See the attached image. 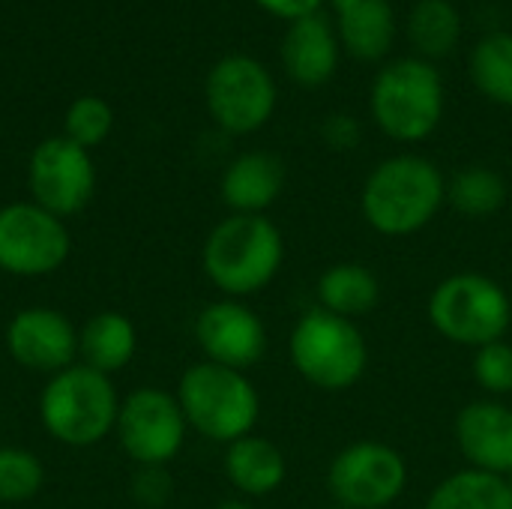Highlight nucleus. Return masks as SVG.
<instances>
[{
  "label": "nucleus",
  "mask_w": 512,
  "mask_h": 509,
  "mask_svg": "<svg viewBox=\"0 0 512 509\" xmlns=\"http://www.w3.org/2000/svg\"><path fill=\"white\" fill-rule=\"evenodd\" d=\"M447 204L441 168L414 153L390 156L372 168L360 192V213L381 237H411L435 222Z\"/></svg>",
  "instance_id": "1"
},
{
  "label": "nucleus",
  "mask_w": 512,
  "mask_h": 509,
  "mask_svg": "<svg viewBox=\"0 0 512 509\" xmlns=\"http://www.w3.org/2000/svg\"><path fill=\"white\" fill-rule=\"evenodd\" d=\"M285 240L264 213H231L204 240L201 267L231 300L264 291L282 270Z\"/></svg>",
  "instance_id": "2"
},
{
  "label": "nucleus",
  "mask_w": 512,
  "mask_h": 509,
  "mask_svg": "<svg viewBox=\"0 0 512 509\" xmlns=\"http://www.w3.org/2000/svg\"><path fill=\"white\" fill-rule=\"evenodd\" d=\"M177 402L189 429L225 447L252 435L261 417V396L246 372L210 360L183 372L177 384Z\"/></svg>",
  "instance_id": "3"
},
{
  "label": "nucleus",
  "mask_w": 512,
  "mask_h": 509,
  "mask_svg": "<svg viewBox=\"0 0 512 509\" xmlns=\"http://www.w3.org/2000/svg\"><path fill=\"white\" fill-rule=\"evenodd\" d=\"M294 372L321 393H345L357 387L369 369V342L357 321L327 309H309L288 336Z\"/></svg>",
  "instance_id": "4"
},
{
  "label": "nucleus",
  "mask_w": 512,
  "mask_h": 509,
  "mask_svg": "<svg viewBox=\"0 0 512 509\" xmlns=\"http://www.w3.org/2000/svg\"><path fill=\"white\" fill-rule=\"evenodd\" d=\"M120 399L108 375L75 363L45 384L39 417L45 432L66 447H93L117 429Z\"/></svg>",
  "instance_id": "5"
},
{
  "label": "nucleus",
  "mask_w": 512,
  "mask_h": 509,
  "mask_svg": "<svg viewBox=\"0 0 512 509\" xmlns=\"http://www.w3.org/2000/svg\"><path fill=\"white\" fill-rule=\"evenodd\" d=\"M435 333L462 348H483L501 342L512 324L507 288L486 273H453L441 279L426 303Z\"/></svg>",
  "instance_id": "6"
},
{
  "label": "nucleus",
  "mask_w": 512,
  "mask_h": 509,
  "mask_svg": "<svg viewBox=\"0 0 512 509\" xmlns=\"http://www.w3.org/2000/svg\"><path fill=\"white\" fill-rule=\"evenodd\" d=\"M369 108L378 129L393 141H426L444 117V78L423 57L393 60L378 72Z\"/></svg>",
  "instance_id": "7"
},
{
  "label": "nucleus",
  "mask_w": 512,
  "mask_h": 509,
  "mask_svg": "<svg viewBox=\"0 0 512 509\" xmlns=\"http://www.w3.org/2000/svg\"><path fill=\"white\" fill-rule=\"evenodd\" d=\"M327 489L336 507L387 509L408 489V462L390 444L354 441L333 456Z\"/></svg>",
  "instance_id": "8"
},
{
  "label": "nucleus",
  "mask_w": 512,
  "mask_h": 509,
  "mask_svg": "<svg viewBox=\"0 0 512 509\" xmlns=\"http://www.w3.org/2000/svg\"><path fill=\"white\" fill-rule=\"evenodd\" d=\"M72 252L69 228L60 216L33 201L0 207V270L18 279L57 273Z\"/></svg>",
  "instance_id": "9"
},
{
  "label": "nucleus",
  "mask_w": 512,
  "mask_h": 509,
  "mask_svg": "<svg viewBox=\"0 0 512 509\" xmlns=\"http://www.w3.org/2000/svg\"><path fill=\"white\" fill-rule=\"evenodd\" d=\"M114 432L132 462L141 468H165L183 450L189 423L177 396L159 387H141L120 402Z\"/></svg>",
  "instance_id": "10"
},
{
  "label": "nucleus",
  "mask_w": 512,
  "mask_h": 509,
  "mask_svg": "<svg viewBox=\"0 0 512 509\" xmlns=\"http://www.w3.org/2000/svg\"><path fill=\"white\" fill-rule=\"evenodd\" d=\"M207 108L225 132L249 135L273 117L276 84L255 57H222L207 75Z\"/></svg>",
  "instance_id": "11"
},
{
  "label": "nucleus",
  "mask_w": 512,
  "mask_h": 509,
  "mask_svg": "<svg viewBox=\"0 0 512 509\" xmlns=\"http://www.w3.org/2000/svg\"><path fill=\"white\" fill-rule=\"evenodd\" d=\"M30 195L42 210L66 219L87 207L96 186V168L84 147L63 138L42 141L30 156Z\"/></svg>",
  "instance_id": "12"
},
{
  "label": "nucleus",
  "mask_w": 512,
  "mask_h": 509,
  "mask_svg": "<svg viewBox=\"0 0 512 509\" xmlns=\"http://www.w3.org/2000/svg\"><path fill=\"white\" fill-rule=\"evenodd\" d=\"M198 348L210 363L246 372L252 369L267 351V330L264 321L240 300H216L201 309L195 321Z\"/></svg>",
  "instance_id": "13"
},
{
  "label": "nucleus",
  "mask_w": 512,
  "mask_h": 509,
  "mask_svg": "<svg viewBox=\"0 0 512 509\" xmlns=\"http://www.w3.org/2000/svg\"><path fill=\"white\" fill-rule=\"evenodd\" d=\"M6 348L18 366L42 375H57L75 366L78 330L63 312L48 306H30L12 315L6 327Z\"/></svg>",
  "instance_id": "14"
},
{
  "label": "nucleus",
  "mask_w": 512,
  "mask_h": 509,
  "mask_svg": "<svg viewBox=\"0 0 512 509\" xmlns=\"http://www.w3.org/2000/svg\"><path fill=\"white\" fill-rule=\"evenodd\" d=\"M456 444L468 468L498 477L512 474V408L498 399H480L456 414Z\"/></svg>",
  "instance_id": "15"
},
{
  "label": "nucleus",
  "mask_w": 512,
  "mask_h": 509,
  "mask_svg": "<svg viewBox=\"0 0 512 509\" xmlns=\"http://www.w3.org/2000/svg\"><path fill=\"white\" fill-rule=\"evenodd\" d=\"M282 63L291 81L300 87H321L333 78L339 66V36L333 24L315 12L291 21L282 42Z\"/></svg>",
  "instance_id": "16"
},
{
  "label": "nucleus",
  "mask_w": 512,
  "mask_h": 509,
  "mask_svg": "<svg viewBox=\"0 0 512 509\" xmlns=\"http://www.w3.org/2000/svg\"><path fill=\"white\" fill-rule=\"evenodd\" d=\"M285 189V165L267 150L240 153L222 174V201L231 213H264Z\"/></svg>",
  "instance_id": "17"
},
{
  "label": "nucleus",
  "mask_w": 512,
  "mask_h": 509,
  "mask_svg": "<svg viewBox=\"0 0 512 509\" xmlns=\"http://www.w3.org/2000/svg\"><path fill=\"white\" fill-rule=\"evenodd\" d=\"M336 36L357 60H381L396 36V15L390 0H333Z\"/></svg>",
  "instance_id": "18"
},
{
  "label": "nucleus",
  "mask_w": 512,
  "mask_h": 509,
  "mask_svg": "<svg viewBox=\"0 0 512 509\" xmlns=\"http://www.w3.org/2000/svg\"><path fill=\"white\" fill-rule=\"evenodd\" d=\"M225 477L240 495L267 498L285 483L288 465H285L282 450L273 441L252 432V435L228 444V450H225Z\"/></svg>",
  "instance_id": "19"
},
{
  "label": "nucleus",
  "mask_w": 512,
  "mask_h": 509,
  "mask_svg": "<svg viewBox=\"0 0 512 509\" xmlns=\"http://www.w3.org/2000/svg\"><path fill=\"white\" fill-rule=\"evenodd\" d=\"M138 351L135 324L120 312H99L78 330V357L102 375H114L132 363Z\"/></svg>",
  "instance_id": "20"
},
{
  "label": "nucleus",
  "mask_w": 512,
  "mask_h": 509,
  "mask_svg": "<svg viewBox=\"0 0 512 509\" xmlns=\"http://www.w3.org/2000/svg\"><path fill=\"white\" fill-rule=\"evenodd\" d=\"M315 297H318V306L339 315V318H348V321H357L363 315H369L378 300H381V282L378 276L360 264V261H339V264H330L318 285H315Z\"/></svg>",
  "instance_id": "21"
},
{
  "label": "nucleus",
  "mask_w": 512,
  "mask_h": 509,
  "mask_svg": "<svg viewBox=\"0 0 512 509\" xmlns=\"http://www.w3.org/2000/svg\"><path fill=\"white\" fill-rule=\"evenodd\" d=\"M423 509H512L510 480L480 468H462L432 489Z\"/></svg>",
  "instance_id": "22"
},
{
  "label": "nucleus",
  "mask_w": 512,
  "mask_h": 509,
  "mask_svg": "<svg viewBox=\"0 0 512 509\" xmlns=\"http://www.w3.org/2000/svg\"><path fill=\"white\" fill-rule=\"evenodd\" d=\"M447 204L465 219H489L507 204V180L489 165H468L447 180Z\"/></svg>",
  "instance_id": "23"
},
{
  "label": "nucleus",
  "mask_w": 512,
  "mask_h": 509,
  "mask_svg": "<svg viewBox=\"0 0 512 509\" xmlns=\"http://www.w3.org/2000/svg\"><path fill=\"white\" fill-rule=\"evenodd\" d=\"M462 18L450 0H420L408 15V39L423 57H444L459 45Z\"/></svg>",
  "instance_id": "24"
},
{
  "label": "nucleus",
  "mask_w": 512,
  "mask_h": 509,
  "mask_svg": "<svg viewBox=\"0 0 512 509\" xmlns=\"http://www.w3.org/2000/svg\"><path fill=\"white\" fill-rule=\"evenodd\" d=\"M471 78L483 96L512 105V33H489L471 54Z\"/></svg>",
  "instance_id": "25"
},
{
  "label": "nucleus",
  "mask_w": 512,
  "mask_h": 509,
  "mask_svg": "<svg viewBox=\"0 0 512 509\" xmlns=\"http://www.w3.org/2000/svg\"><path fill=\"white\" fill-rule=\"evenodd\" d=\"M45 483V468L36 453L21 447H0V504L30 501Z\"/></svg>",
  "instance_id": "26"
},
{
  "label": "nucleus",
  "mask_w": 512,
  "mask_h": 509,
  "mask_svg": "<svg viewBox=\"0 0 512 509\" xmlns=\"http://www.w3.org/2000/svg\"><path fill=\"white\" fill-rule=\"evenodd\" d=\"M111 126H114V111L99 96H81L66 111V138L84 150L102 144L108 138Z\"/></svg>",
  "instance_id": "27"
},
{
  "label": "nucleus",
  "mask_w": 512,
  "mask_h": 509,
  "mask_svg": "<svg viewBox=\"0 0 512 509\" xmlns=\"http://www.w3.org/2000/svg\"><path fill=\"white\" fill-rule=\"evenodd\" d=\"M474 381L489 393V399H501L512 393V345L492 342L474 351Z\"/></svg>",
  "instance_id": "28"
},
{
  "label": "nucleus",
  "mask_w": 512,
  "mask_h": 509,
  "mask_svg": "<svg viewBox=\"0 0 512 509\" xmlns=\"http://www.w3.org/2000/svg\"><path fill=\"white\" fill-rule=\"evenodd\" d=\"M321 138L327 141V147L333 150H354L363 138V129H360V120L351 117V114H330L324 123H321Z\"/></svg>",
  "instance_id": "29"
},
{
  "label": "nucleus",
  "mask_w": 512,
  "mask_h": 509,
  "mask_svg": "<svg viewBox=\"0 0 512 509\" xmlns=\"http://www.w3.org/2000/svg\"><path fill=\"white\" fill-rule=\"evenodd\" d=\"M267 12L279 15V18H288V21H297V18H306V15H315L321 12V3L324 0H258Z\"/></svg>",
  "instance_id": "30"
},
{
  "label": "nucleus",
  "mask_w": 512,
  "mask_h": 509,
  "mask_svg": "<svg viewBox=\"0 0 512 509\" xmlns=\"http://www.w3.org/2000/svg\"><path fill=\"white\" fill-rule=\"evenodd\" d=\"M213 509H252L246 501H222L219 507H213Z\"/></svg>",
  "instance_id": "31"
},
{
  "label": "nucleus",
  "mask_w": 512,
  "mask_h": 509,
  "mask_svg": "<svg viewBox=\"0 0 512 509\" xmlns=\"http://www.w3.org/2000/svg\"><path fill=\"white\" fill-rule=\"evenodd\" d=\"M507 480H510V489H512V474H510V477H507Z\"/></svg>",
  "instance_id": "32"
},
{
  "label": "nucleus",
  "mask_w": 512,
  "mask_h": 509,
  "mask_svg": "<svg viewBox=\"0 0 512 509\" xmlns=\"http://www.w3.org/2000/svg\"><path fill=\"white\" fill-rule=\"evenodd\" d=\"M330 509H345V507H330Z\"/></svg>",
  "instance_id": "33"
}]
</instances>
